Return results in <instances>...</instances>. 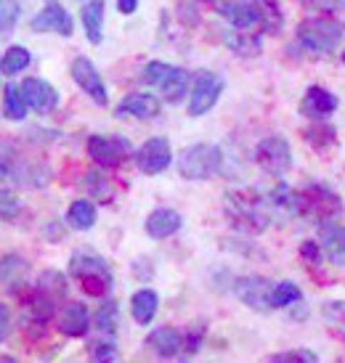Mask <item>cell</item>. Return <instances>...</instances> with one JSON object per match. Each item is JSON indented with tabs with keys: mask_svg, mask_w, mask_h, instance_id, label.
Wrapping results in <instances>:
<instances>
[{
	"mask_svg": "<svg viewBox=\"0 0 345 363\" xmlns=\"http://www.w3.org/2000/svg\"><path fill=\"white\" fill-rule=\"evenodd\" d=\"M224 210L229 215V220L250 233H261L268 225H274V212L271 204L265 199V194L255 191V189H236L229 191L224 199Z\"/></svg>",
	"mask_w": 345,
	"mask_h": 363,
	"instance_id": "obj_1",
	"label": "cell"
},
{
	"mask_svg": "<svg viewBox=\"0 0 345 363\" xmlns=\"http://www.w3.org/2000/svg\"><path fill=\"white\" fill-rule=\"evenodd\" d=\"M70 276L91 297H104L114 286V273L102 255L80 250L70 257Z\"/></svg>",
	"mask_w": 345,
	"mask_h": 363,
	"instance_id": "obj_2",
	"label": "cell"
},
{
	"mask_svg": "<svg viewBox=\"0 0 345 363\" xmlns=\"http://www.w3.org/2000/svg\"><path fill=\"white\" fill-rule=\"evenodd\" d=\"M297 43L311 53H332L343 40L345 30L332 16H311L297 24Z\"/></svg>",
	"mask_w": 345,
	"mask_h": 363,
	"instance_id": "obj_3",
	"label": "cell"
},
{
	"mask_svg": "<svg viewBox=\"0 0 345 363\" xmlns=\"http://www.w3.org/2000/svg\"><path fill=\"white\" fill-rule=\"evenodd\" d=\"M221 164H224V152L213 143H194L178 157V172L183 181H207L215 172H221Z\"/></svg>",
	"mask_w": 345,
	"mask_h": 363,
	"instance_id": "obj_4",
	"label": "cell"
},
{
	"mask_svg": "<svg viewBox=\"0 0 345 363\" xmlns=\"http://www.w3.org/2000/svg\"><path fill=\"white\" fill-rule=\"evenodd\" d=\"M143 82L154 85L168 104H178L189 88V72L165 64V61H149L143 67Z\"/></svg>",
	"mask_w": 345,
	"mask_h": 363,
	"instance_id": "obj_5",
	"label": "cell"
},
{
	"mask_svg": "<svg viewBox=\"0 0 345 363\" xmlns=\"http://www.w3.org/2000/svg\"><path fill=\"white\" fill-rule=\"evenodd\" d=\"M303 199H305L303 218H308V220L327 223V220L340 218V212H343V199H340V194L332 191V189L324 186V183H308V186L303 189Z\"/></svg>",
	"mask_w": 345,
	"mask_h": 363,
	"instance_id": "obj_6",
	"label": "cell"
},
{
	"mask_svg": "<svg viewBox=\"0 0 345 363\" xmlns=\"http://www.w3.org/2000/svg\"><path fill=\"white\" fill-rule=\"evenodd\" d=\"M255 162L263 172L282 178L292 167V146L282 135H268L255 146Z\"/></svg>",
	"mask_w": 345,
	"mask_h": 363,
	"instance_id": "obj_7",
	"label": "cell"
},
{
	"mask_svg": "<svg viewBox=\"0 0 345 363\" xmlns=\"http://www.w3.org/2000/svg\"><path fill=\"white\" fill-rule=\"evenodd\" d=\"M131 154V141L122 135H91L88 138V157L99 167H120Z\"/></svg>",
	"mask_w": 345,
	"mask_h": 363,
	"instance_id": "obj_8",
	"label": "cell"
},
{
	"mask_svg": "<svg viewBox=\"0 0 345 363\" xmlns=\"http://www.w3.org/2000/svg\"><path fill=\"white\" fill-rule=\"evenodd\" d=\"M224 77L221 74H215V72H199L197 77H194V88H192V96H189V114L192 117H202L207 111L213 109L218 99H221V93H224Z\"/></svg>",
	"mask_w": 345,
	"mask_h": 363,
	"instance_id": "obj_9",
	"label": "cell"
},
{
	"mask_svg": "<svg viewBox=\"0 0 345 363\" xmlns=\"http://www.w3.org/2000/svg\"><path fill=\"white\" fill-rule=\"evenodd\" d=\"M170 162H172L170 141L163 138V135L149 138V141L136 152V164H138V170H141L143 175H160V172H165L170 167Z\"/></svg>",
	"mask_w": 345,
	"mask_h": 363,
	"instance_id": "obj_10",
	"label": "cell"
},
{
	"mask_svg": "<svg viewBox=\"0 0 345 363\" xmlns=\"http://www.w3.org/2000/svg\"><path fill=\"white\" fill-rule=\"evenodd\" d=\"M271 286L274 284L263 279V276H242L234 281V292L242 300L247 308H253L258 313L274 311L271 308Z\"/></svg>",
	"mask_w": 345,
	"mask_h": 363,
	"instance_id": "obj_11",
	"label": "cell"
},
{
	"mask_svg": "<svg viewBox=\"0 0 345 363\" xmlns=\"http://www.w3.org/2000/svg\"><path fill=\"white\" fill-rule=\"evenodd\" d=\"M32 32H56L61 38H72L75 32V21H72L70 11L61 6L59 0H45L43 11L30 21Z\"/></svg>",
	"mask_w": 345,
	"mask_h": 363,
	"instance_id": "obj_12",
	"label": "cell"
},
{
	"mask_svg": "<svg viewBox=\"0 0 345 363\" xmlns=\"http://www.w3.org/2000/svg\"><path fill=\"white\" fill-rule=\"evenodd\" d=\"M72 80L80 85L85 96H91L93 101L99 104V106H106L109 104V93H106V85H104L102 74L99 69L93 67L91 59H85V56H77V59L72 61Z\"/></svg>",
	"mask_w": 345,
	"mask_h": 363,
	"instance_id": "obj_13",
	"label": "cell"
},
{
	"mask_svg": "<svg viewBox=\"0 0 345 363\" xmlns=\"http://www.w3.org/2000/svg\"><path fill=\"white\" fill-rule=\"evenodd\" d=\"M218 13L236 30L261 27V3L258 0H224Z\"/></svg>",
	"mask_w": 345,
	"mask_h": 363,
	"instance_id": "obj_14",
	"label": "cell"
},
{
	"mask_svg": "<svg viewBox=\"0 0 345 363\" xmlns=\"http://www.w3.org/2000/svg\"><path fill=\"white\" fill-rule=\"evenodd\" d=\"M19 88L27 106L40 111V114H48V111H53L59 106V93H56V88H53L51 82L40 80V77H27Z\"/></svg>",
	"mask_w": 345,
	"mask_h": 363,
	"instance_id": "obj_15",
	"label": "cell"
},
{
	"mask_svg": "<svg viewBox=\"0 0 345 363\" xmlns=\"http://www.w3.org/2000/svg\"><path fill=\"white\" fill-rule=\"evenodd\" d=\"M337 96L335 93H329L327 88L322 85H311L308 91H305L303 101H300V111H303V117L308 120H327L329 114H335L337 111Z\"/></svg>",
	"mask_w": 345,
	"mask_h": 363,
	"instance_id": "obj_16",
	"label": "cell"
},
{
	"mask_svg": "<svg viewBox=\"0 0 345 363\" xmlns=\"http://www.w3.org/2000/svg\"><path fill=\"white\" fill-rule=\"evenodd\" d=\"M160 109H163V104L152 93H131L117 104L114 114L117 117H136V120H152L160 114Z\"/></svg>",
	"mask_w": 345,
	"mask_h": 363,
	"instance_id": "obj_17",
	"label": "cell"
},
{
	"mask_svg": "<svg viewBox=\"0 0 345 363\" xmlns=\"http://www.w3.org/2000/svg\"><path fill=\"white\" fill-rule=\"evenodd\" d=\"M181 225H183L181 212L170 210V207H157V210L146 218V223H143L146 233H149L152 239H157V242L175 236V233L181 231Z\"/></svg>",
	"mask_w": 345,
	"mask_h": 363,
	"instance_id": "obj_18",
	"label": "cell"
},
{
	"mask_svg": "<svg viewBox=\"0 0 345 363\" xmlns=\"http://www.w3.org/2000/svg\"><path fill=\"white\" fill-rule=\"evenodd\" d=\"M146 347L160 358H175L183 353V334L172 326H160L146 337Z\"/></svg>",
	"mask_w": 345,
	"mask_h": 363,
	"instance_id": "obj_19",
	"label": "cell"
},
{
	"mask_svg": "<svg viewBox=\"0 0 345 363\" xmlns=\"http://www.w3.org/2000/svg\"><path fill=\"white\" fill-rule=\"evenodd\" d=\"M319 244L327 252V257L345 268V228L337 225L335 220H327L319 225Z\"/></svg>",
	"mask_w": 345,
	"mask_h": 363,
	"instance_id": "obj_20",
	"label": "cell"
},
{
	"mask_svg": "<svg viewBox=\"0 0 345 363\" xmlns=\"http://www.w3.org/2000/svg\"><path fill=\"white\" fill-rule=\"evenodd\" d=\"M91 329V311L82 303H70L59 315V332L64 337H85Z\"/></svg>",
	"mask_w": 345,
	"mask_h": 363,
	"instance_id": "obj_21",
	"label": "cell"
},
{
	"mask_svg": "<svg viewBox=\"0 0 345 363\" xmlns=\"http://www.w3.org/2000/svg\"><path fill=\"white\" fill-rule=\"evenodd\" d=\"M27 260L16 252H9L0 257V284L11 289V292H19V286H27Z\"/></svg>",
	"mask_w": 345,
	"mask_h": 363,
	"instance_id": "obj_22",
	"label": "cell"
},
{
	"mask_svg": "<svg viewBox=\"0 0 345 363\" xmlns=\"http://www.w3.org/2000/svg\"><path fill=\"white\" fill-rule=\"evenodd\" d=\"M224 43L226 48H231L236 56H258V53L263 51V38L253 30H224Z\"/></svg>",
	"mask_w": 345,
	"mask_h": 363,
	"instance_id": "obj_23",
	"label": "cell"
},
{
	"mask_svg": "<svg viewBox=\"0 0 345 363\" xmlns=\"http://www.w3.org/2000/svg\"><path fill=\"white\" fill-rule=\"evenodd\" d=\"M82 27L88 35V43L99 45L104 40V0H88L80 11Z\"/></svg>",
	"mask_w": 345,
	"mask_h": 363,
	"instance_id": "obj_24",
	"label": "cell"
},
{
	"mask_svg": "<svg viewBox=\"0 0 345 363\" xmlns=\"http://www.w3.org/2000/svg\"><path fill=\"white\" fill-rule=\"evenodd\" d=\"M157 308H160V297H157L154 289H138L131 297V313L136 323H141V326H149L154 321Z\"/></svg>",
	"mask_w": 345,
	"mask_h": 363,
	"instance_id": "obj_25",
	"label": "cell"
},
{
	"mask_svg": "<svg viewBox=\"0 0 345 363\" xmlns=\"http://www.w3.org/2000/svg\"><path fill=\"white\" fill-rule=\"evenodd\" d=\"M67 225L75 231H91L96 225V204L91 199H77L67 210Z\"/></svg>",
	"mask_w": 345,
	"mask_h": 363,
	"instance_id": "obj_26",
	"label": "cell"
},
{
	"mask_svg": "<svg viewBox=\"0 0 345 363\" xmlns=\"http://www.w3.org/2000/svg\"><path fill=\"white\" fill-rule=\"evenodd\" d=\"M82 186L88 189V194H91L93 199H99V202H104V204H109L114 199L112 183H109V178H106L102 170H88V172H85Z\"/></svg>",
	"mask_w": 345,
	"mask_h": 363,
	"instance_id": "obj_27",
	"label": "cell"
},
{
	"mask_svg": "<svg viewBox=\"0 0 345 363\" xmlns=\"http://www.w3.org/2000/svg\"><path fill=\"white\" fill-rule=\"evenodd\" d=\"M93 323H96L99 334H109V337H114L117 326H120V305H117V300H104L102 308H99L96 315H93Z\"/></svg>",
	"mask_w": 345,
	"mask_h": 363,
	"instance_id": "obj_28",
	"label": "cell"
},
{
	"mask_svg": "<svg viewBox=\"0 0 345 363\" xmlns=\"http://www.w3.org/2000/svg\"><path fill=\"white\" fill-rule=\"evenodd\" d=\"M27 109H30V106L24 101L19 85H9L6 93H3V117L11 122H21L27 117Z\"/></svg>",
	"mask_w": 345,
	"mask_h": 363,
	"instance_id": "obj_29",
	"label": "cell"
},
{
	"mask_svg": "<svg viewBox=\"0 0 345 363\" xmlns=\"http://www.w3.org/2000/svg\"><path fill=\"white\" fill-rule=\"evenodd\" d=\"M35 289L43 294H48L51 300H64L67 297V279H64V273L59 271H43L38 276V284H35Z\"/></svg>",
	"mask_w": 345,
	"mask_h": 363,
	"instance_id": "obj_30",
	"label": "cell"
},
{
	"mask_svg": "<svg viewBox=\"0 0 345 363\" xmlns=\"http://www.w3.org/2000/svg\"><path fill=\"white\" fill-rule=\"evenodd\" d=\"M32 61V53L24 48V45H11L9 51H6V56L0 59V72L6 74V77H11V74H19L21 69H27Z\"/></svg>",
	"mask_w": 345,
	"mask_h": 363,
	"instance_id": "obj_31",
	"label": "cell"
},
{
	"mask_svg": "<svg viewBox=\"0 0 345 363\" xmlns=\"http://www.w3.org/2000/svg\"><path fill=\"white\" fill-rule=\"evenodd\" d=\"M282 24H285V13L279 9V3L276 0H261V30L265 35H279Z\"/></svg>",
	"mask_w": 345,
	"mask_h": 363,
	"instance_id": "obj_32",
	"label": "cell"
},
{
	"mask_svg": "<svg viewBox=\"0 0 345 363\" xmlns=\"http://www.w3.org/2000/svg\"><path fill=\"white\" fill-rule=\"evenodd\" d=\"M303 292L300 286L292 281H279L271 286V308H290V305L300 303Z\"/></svg>",
	"mask_w": 345,
	"mask_h": 363,
	"instance_id": "obj_33",
	"label": "cell"
},
{
	"mask_svg": "<svg viewBox=\"0 0 345 363\" xmlns=\"http://www.w3.org/2000/svg\"><path fill=\"white\" fill-rule=\"evenodd\" d=\"M305 141L316 146V149H324V146H332L335 143V128L327 125L324 120H316V125H311L305 130Z\"/></svg>",
	"mask_w": 345,
	"mask_h": 363,
	"instance_id": "obj_34",
	"label": "cell"
},
{
	"mask_svg": "<svg viewBox=\"0 0 345 363\" xmlns=\"http://www.w3.org/2000/svg\"><path fill=\"white\" fill-rule=\"evenodd\" d=\"M21 19V6L19 0H0V35L6 38L13 32V27Z\"/></svg>",
	"mask_w": 345,
	"mask_h": 363,
	"instance_id": "obj_35",
	"label": "cell"
},
{
	"mask_svg": "<svg viewBox=\"0 0 345 363\" xmlns=\"http://www.w3.org/2000/svg\"><path fill=\"white\" fill-rule=\"evenodd\" d=\"M88 350H91L93 361H114L117 358V342H114V337H109V334H102V340L91 342Z\"/></svg>",
	"mask_w": 345,
	"mask_h": 363,
	"instance_id": "obj_36",
	"label": "cell"
},
{
	"mask_svg": "<svg viewBox=\"0 0 345 363\" xmlns=\"http://www.w3.org/2000/svg\"><path fill=\"white\" fill-rule=\"evenodd\" d=\"M268 361H274V363H316V361H319V355H316L314 350L297 347V350H290V353H276V355H271Z\"/></svg>",
	"mask_w": 345,
	"mask_h": 363,
	"instance_id": "obj_37",
	"label": "cell"
},
{
	"mask_svg": "<svg viewBox=\"0 0 345 363\" xmlns=\"http://www.w3.org/2000/svg\"><path fill=\"white\" fill-rule=\"evenodd\" d=\"M21 210V202L16 199V194H11L9 189H0V220H13Z\"/></svg>",
	"mask_w": 345,
	"mask_h": 363,
	"instance_id": "obj_38",
	"label": "cell"
},
{
	"mask_svg": "<svg viewBox=\"0 0 345 363\" xmlns=\"http://www.w3.org/2000/svg\"><path fill=\"white\" fill-rule=\"evenodd\" d=\"M322 315L335 326H345V300H327L322 305Z\"/></svg>",
	"mask_w": 345,
	"mask_h": 363,
	"instance_id": "obj_39",
	"label": "cell"
},
{
	"mask_svg": "<svg viewBox=\"0 0 345 363\" xmlns=\"http://www.w3.org/2000/svg\"><path fill=\"white\" fill-rule=\"evenodd\" d=\"M308 11H319V13H324V16H332L337 11L345 9V0H300Z\"/></svg>",
	"mask_w": 345,
	"mask_h": 363,
	"instance_id": "obj_40",
	"label": "cell"
},
{
	"mask_svg": "<svg viewBox=\"0 0 345 363\" xmlns=\"http://www.w3.org/2000/svg\"><path fill=\"white\" fill-rule=\"evenodd\" d=\"M202 337H204V329L202 326H194L189 332L183 334V353L186 355H194L199 350V345H202Z\"/></svg>",
	"mask_w": 345,
	"mask_h": 363,
	"instance_id": "obj_41",
	"label": "cell"
},
{
	"mask_svg": "<svg viewBox=\"0 0 345 363\" xmlns=\"http://www.w3.org/2000/svg\"><path fill=\"white\" fill-rule=\"evenodd\" d=\"M300 255H303V260L314 262V265H319L322 262V244L316 242H303L300 244Z\"/></svg>",
	"mask_w": 345,
	"mask_h": 363,
	"instance_id": "obj_42",
	"label": "cell"
},
{
	"mask_svg": "<svg viewBox=\"0 0 345 363\" xmlns=\"http://www.w3.org/2000/svg\"><path fill=\"white\" fill-rule=\"evenodd\" d=\"M11 308L6 303H0V342H6L11 334Z\"/></svg>",
	"mask_w": 345,
	"mask_h": 363,
	"instance_id": "obj_43",
	"label": "cell"
},
{
	"mask_svg": "<svg viewBox=\"0 0 345 363\" xmlns=\"http://www.w3.org/2000/svg\"><path fill=\"white\" fill-rule=\"evenodd\" d=\"M136 9H138V0H117V11H120L122 16L136 13Z\"/></svg>",
	"mask_w": 345,
	"mask_h": 363,
	"instance_id": "obj_44",
	"label": "cell"
},
{
	"mask_svg": "<svg viewBox=\"0 0 345 363\" xmlns=\"http://www.w3.org/2000/svg\"><path fill=\"white\" fill-rule=\"evenodd\" d=\"M343 61H345V53H343Z\"/></svg>",
	"mask_w": 345,
	"mask_h": 363,
	"instance_id": "obj_45",
	"label": "cell"
},
{
	"mask_svg": "<svg viewBox=\"0 0 345 363\" xmlns=\"http://www.w3.org/2000/svg\"><path fill=\"white\" fill-rule=\"evenodd\" d=\"M343 30H345V27H343Z\"/></svg>",
	"mask_w": 345,
	"mask_h": 363,
	"instance_id": "obj_46",
	"label": "cell"
}]
</instances>
